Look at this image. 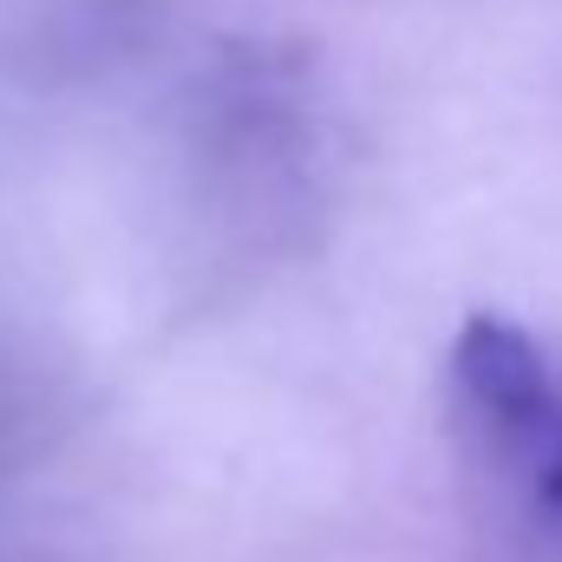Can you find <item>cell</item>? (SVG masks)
<instances>
[{"label":"cell","mask_w":562,"mask_h":562,"mask_svg":"<svg viewBox=\"0 0 562 562\" xmlns=\"http://www.w3.org/2000/svg\"><path fill=\"white\" fill-rule=\"evenodd\" d=\"M451 373L464 386V400L484 413V425H497L504 438H557L562 431V406H557V380L543 347L504 321V314H471L458 327V353Z\"/></svg>","instance_id":"6da1fadb"},{"label":"cell","mask_w":562,"mask_h":562,"mask_svg":"<svg viewBox=\"0 0 562 562\" xmlns=\"http://www.w3.org/2000/svg\"><path fill=\"white\" fill-rule=\"evenodd\" d=\"M537 484H543V504H557L562 510V431L543 445V471H537Z\"/></svg>","instance_id":"7a4b0ae2"}]
</instances>
